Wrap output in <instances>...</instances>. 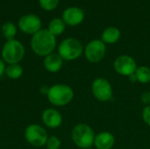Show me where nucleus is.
I'll list each match as a JSON object with an SVG mask.
<instances>
[{
    "mask_svg": "<svg viewBox=\"0 0 150 149\" xmlns=\"http://www.w3.org/2000/svg\"><path fill=\"white\" fill-rule=\"evenodd\" d=\"M135 76L137 82L141 83H148L150 82V68L147 66H140L136 68Z\"/></svg>",
    "mask_w": 150,
    "mask_h": 149,
    "instance_id": "obj_17",
    "label": "nucleus"
},
{
    "mask_svg": "<svg viewBox=\"0 0 150 149\" xmlns=\"http://www.w3.org/2000/svg\"><path fill=\"white\" fill-rule=\"evenodd\" d=\"M83 149H91V148H83Z\"/></svg>",
    "mask_w": 150,
    "mask_h": 149,
    "instance_id": "obj_26",
    "label": "nucleus"
},
{
    "mask_svg": "<svg viewBox=\"0 0 150 149\" xmlns=\"http://www.w3.org/2000/svg\"><path fill=\"white\" fill-rule=\"evenodd\" d=\"M44 67L50 73L58 72L63 64L62 58L59 55V54H50L47 55L44 59Z\"/></svg>",
    "mask_w": 150,
    "mask_h": 149,
    "instance_id": "obj_14",
    "label": "nucleus"
},
{
    "mask_svg": "<svg viewBox=\"0 0 150 149\" xmlns=\"http://www.w3.org/2000/svg\"><path fill=\"white\" fill-rule=\"evenodd\" d=\"M5 65H4V62L3 60L0 59V76H2L4 74V71H5Z\"/></svg>",
    "mask_w": 150,
    "mask_h": 149,
    "instance_id": "obj_24",
    "label": "nucleus"
},
{
    "mask_svg": "<svg viewBox=\"0 0 150 149\" xmlns=\"http://www.w3.org/2000/svg\"><path fill=\"white\" fill-rule=\"evenodd\" d=\"M83 52V44L75 38H68L61 42L58 47L59 55L65 61H73L81 56Z\"/></svg>",
    "mask_w": 150,
    "mask_h": 149,
    "instance_id": "obj_4",
    "label": "nucleus"
},
{
    "mask_svg": "<svg viewBox=\"0 0 150 149\" xmlns=\"http://www.w3.org/2000/svg\"><path fill=\"white\" fill-rule=\"evenodd\" d=\"M105 44L101 40H93L90 41L84 49L86 59L92 63H97L102 61L105 55Z\"/></svg>",
    "mask_w": 150,
    "mask_h": 149,
    "instance_id": "obj_8",
    "label": "nucleus"
},
{
    "mask_svg": "<svg viewBox=\"0 0 150 149\" xmlns=\"http://www.w3.org/2000/svg\"><path fill=\"white\" fill-rule=\"evenodd\" d=\"M65 26H66V24L62 18H55L50 21L49 25H48V31L53 35L57 36L63 32V31L65 30Z\"/></svg>",
    "mask_w": 150,
    "mask_h": 149,
    "instance_id": "obj_16",
    "label": "nucleus"
},
{
    "mask_svg": "<svg viewBox=\"0 0 150 149\" xmlns=\"http://www.w3.org/2000/svg\"><path fill=\"white\" fill-rule=\"evenodd\" d=\"M2 33L6 40H14L13 38L15 37V35L17 33V28L13 23L6 22L2 26Z\"/></svg>",
    "mask_w": 150,
    "mask_h": 149,
    "instance_id": "obj_19",
    "label": "nucleus"
},
{
    "mask_svg": "<svg viewBox=\"0 0 150 149\" xmlns=\"http://www.w3.org/2000/svg\"><path fill=\"white\" fill-rule=\"evenodd\" d=\"M25 138L32 146L40 148L46 145L48 136L43 127L36 124H32L25 128Z\"/></svg>",
    "mask_w": 150,
    "mask_h": 149,
    "instance_id": "obj_7",
    "label": "nucleus"
},
{
    "mask_svg": "<svg viewBox=\"0 0 150 149\" xmlns=\"http://www.w3.org/2000/svg\"><path fill=\"white\" fill-rule=\"evenodd\" d=\"M18 26L23 32L33 35L40 30L41 21L38 16L34 14H27L20 18L18 20Z\"/></svg>",
    "mask_w": 150,
    "mask_h": 149,
    "instance_id": "obj_10",
    "label": "nucleus"
},
{
    "mask_svg": "<svg viewBox=\"0 0 150 149\" xmlns=\"http://www.w3.org/2000/svg\"><path fill=\"white\" fill-rule=\"evenodd\" d=\"M142 117L143 121L150 126V105L146 106L142 112Z\"/></svg>",
    "mask_w": 150,
    "mask_h": 149,
    "instance_id": "obj_22",
    "label": "nucleus"
},
{
    "mask_svg": "<svg viewBox=\"0 0 150 149\" xmlns=\"http://www.w3.org/2000/svg\"><path fill=\"white\" fill-rule=\"evenodd\" d=\"M141 102L145 105H150V91H146L141 96Z\"/></svg>",
    "mask_w": 150,
    "mask_h": 149,
    "instance_id": "obj_23",
    "label": "nucleus"
},
{
    "mask_svg": "<svg viewBox=\"0 0 150 149\" xmlns=\"http://www.w3.org/2000/svg\"><path fill=\"white\" fill-rule=\"evenodd\" d=\"M128 79H129V81H130L131 83H135V82L137 81V78H136L135 74H133V75L129 76H128Z\"/></svg>",
    "mask_w": 150,
    "mask_h": 149,
    "instance_id": "obj_25",
    "label": "nucleus"
},
{
    "mask_svg": "<svg viewBox=\"0 0 150 149\" xmlns=\"http://www.w3.org/2000/svg\"><path fill=\"white\" fill-rule=\"evenodd\" d=\"M115 144V137L109 132H101L95 136L94 146L97 149H112Z\"/></svg>",
    "mask_w": 150,
    "mask_h": 149,
    "instance_id": "obj_13",
    "label": "nucleus"
},
{
    "mask_svg": "<svg viewBox=\"0 0 150 149\" xmlns=\"http://www.w3.org/2000/svg\"><path fill=\"white\" fill-rule=\"evenodd\" d=\"M84 12L78 7H69L62 13V20L69 25H77L83 22Z\"/></svg>",
    "mask_w": 150,
    "mask_h": 149,
    "instance_id": "obj_11",
    "label": "nucleus"
},
{
    "mask_svg": "<svg viewBox=\"0 0 150 149\" xmlns=\"http://www.w3.org/2000/svg\"><path fill=\"white\" fill-rule=\"evenodd\" d=\"M4 73L10 79H18L23 74V68L17 64H9L5 68Z\"/></svg>",
    "mask_w": 150,
    "mask_h": 149,
    "instance_id": "obj_18",
    "label": "nucleus"
},
{
    "mask_svg": "<svg viewBox=\"0 0 150 149\" xmlns=\"http://www.w3.org/2000/svg\"><path fill=\"white\" fill-rule=\"evenodd\" d=\"M56 46L55 36L48 29L40 30L33 35L31 40V47L33 51L40 56H47L54 50Z\"/></svg>",
    "mask_w": 150,
    "mask_h": 149,
    "instance_id": "obj_1",
    "label": "nucleus"
},
{
    "mask_svg": "<svg viewBox=\"0 0 150 149\" xmlns=\"http://www.w3.org/2000/svg\"><path fill=\"white\" fill-rule=\"evenodd\" d=\"M44 125L49 128L54 129L59 127L62 123V116L55 109H47L41 116Z\"/></svg>",
    "mask_w": 150,
    "mask_h": 149,
    "instance_id": "obj_12",
    "label": "nucleus"
},
{
    "mask_svg": "<svg viewBox=\"0 0 150 149\" xmlns=\"http://www.w3.org/2000/svg\"><path fill=\"white\" fill-rule=\"evenodd\" d=\"M40 6L47 11L54 10L59 3V0H39Z\"/></svg>",
    "mask_w": 150,
    "mask_h": 149,
    "instance_id": "obj_20",
    "label": "nucleus"
},
{
    "mask_svg": "<svg viewBox=\"0 0 150 149\" xmlns=\"http://www.w3.org/2000/svg\"><path fill=\"white\" fill-rule=\"evenodd\" d=\"M91 92L94 97L100 102H107L113 96V90L110 82L104 77H98L93 81Z\"/></svg>",
    "mask_w": 150,
    "mask_h": 149,
    "instance_id": "obj_6",
    "label": "nucleus"
},
{
    "mask_svg": "<svg viewBox=\"0 0 150 149\" xmlns=\"http://www.w3.org/2000/svg\"><path fill=\"white\" fill-rule=\"evenodd\" d=\"M95 136L93 129L89 125L83 123L76 125L71 132L73 142L81 149L90 148L94 145Z\"/></svg>",
    "mask_w": 150,
    "mask_h": 149,
    "instance_id": "obj_2",
    "label": "nucleus"
},
{
    "mask_svg": "<svg viewBox=\"0 0 150 149\" xmlns=\"http://www.w3.org/2000/svg\"><path fill=\"white\" fill-rule=\"evenodd\" d=\"M48 101L55 106H63L70 103L74 97L71 87L66 84H55L49 88L47 94Z\"/></svg>",
    "mask_w": 150,
    "mask_h": 149,
    "instance_id": "obj_3",
    "label": "nucleus"
},
{
    "mask_svg": "<svg viewBox=\"0 0 150 149\" xmlns=\"http://www.w3.org/2000/svg\"><path fill=\"white\" fill-rule=\"evenodd\" d=\"M115 71L123 76H129L135 73L137 67L136 61L130 55L123 54L118 56L113 63Z\"/></svg>",
    "mask_w": 150,
    "mask_h": 149,
    "instance_id": "obj_9",
    "label": "nucleus"
},
{
    "mask_svg": "<svg viewBox=\"0 0 150 149\" xmlns=\"http://www.w3.org/2000/svg\"><path fill=\"white\" fill-rule=\"evenodd\" d=\"M120 38V31L114 26L106 28L102 33V41L105 44H114Z\"/></svg>",
    "mask_w": 150,
    "mask_h": 149,
    "instance_id": "obj_15",
    "label": "nucleus"
},
{
    "mask_svg": "<svg viewBox=\"0 0 150 149\" xmlns=\"http://www.w3.org/2000/svg\"><path fill=\"white\" fill-rule=\"evenodd\" d=\"M25 55V47L16 40H8L3 47L2 57L4 61L8 64L18 63Z\"/></svg>",
    "mask_w": 150,
    "mask_h": 149,
    "instance_id": "obj_5",
    "label": "nucleus"
},
{
    "mask_svg": "<svg viewBox=\"0 0 150 149\" xmlns=\"http://www.w3.org/2000/svg\"><path fill=\"white\" fill-rule=\"evenodd\" d=\"M46 146L47 149H59L61 147V141L55 136H51L47 139Z\"/></svg>",
    "mask_w": 150,
    "mask_h": 149,
    "instance_id": "obj_21",
    "label": "nucleus"
}]
</instances>
